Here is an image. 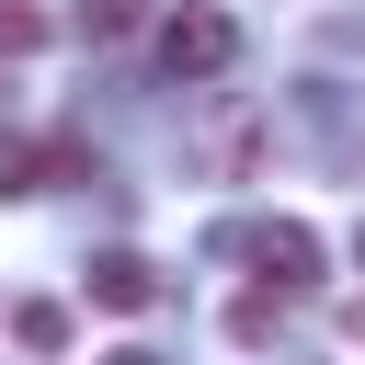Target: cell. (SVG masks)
Here are the masks:
<instances>
[{
	"instance_id": "obj_8",
	"label": "cell",
	"mask_w": 365,
	"mask_h": 365,
	"mask_svg": "<svg viewBox=\"0 0 365 365\" xmlns=\"http://www.w3.org/2000/svg\"><path fill=\"white\" fill-rule=\"evenodd\" d=\"M274 319H285V297H274V285H251V297L228 308V331H240V342H274Z\"/></svg>"
},
{
	"instance_id": "obj_2",
	"label": "cell",
	"mask_w": 365,
	"mask_h": 365,
	"mask_svg": "<svg viewBox=\"0 0 365 365\" xmlns=\"http://www.w3.org/2000/svg\"><path fill=\"white\" fill-rule=\"evenodd\" d=\"M228 251H240V262H262V274H274V297L319 285V228H308V217H262V228H240Z\"/></svg>"
},
{
	"instance_id": "obj_4",
	"label": "cell",
	"mask_w": 365,
	"mask_h": 365,
	"mask_svg": "<svg viewBox=\"0 0 365 365\" xmlns=\"http://www.w3.org/2000/svg\"><path fill=\"white\" fill-rule=\"evenodd\" d=\"M91 308L148 319V308H160V262H148V251H103V262H91Z\"/></svg>"
},
{
	"instance_id": "obj_11",
	"label": "cell",
	"mask_w": 365,
	"mask_h": 365,
	"mask_svg": "<svg viewBox=\"0 0 365 365\" xmlns=\"http://www.w3.org/2000/svg\"><path fill=\"white\" fill-rule=\"evenodd\" d=\"M354 262H365V228H354Z\"/></svg>"
},
{
	"instance_id": "obj_9",
	"label": "cell",
	"mask_w": 365,
	"mask_h": 365,
	"mask_svg": "<svg viewBox=\"0 0 365 365\" xmlns=\"http://www.w3.org/2000/svg\"><path fill=\"white\" fill-rule=\"evenodd\" d=\"M103 365H171V354H148V342H125V354H103Z\"/></svg>"
},
{
	"instance_id": "obj_7",
	"label": "cell",
	"mask_w": 365,
	"mask_h": 365,
	"mask_svg": "<svg viewBox=\"0 0 365 365\" xmlns=\"http://www.w3.org/2000/svg\"><path fill=\"white\" fill-rule=\"evenodd\" d=\"M46 34H57V23H46V11H34V0H0V57H34V46H46Z\"/></svg>"
},
{
	"instance_id": "obj_10",
	"label": "cell",
	"mask_w": 365,
	"mask_h": 365,
	"mask_svg": "<svg viewBox=\"0 0 365 365\" xmlns=\"http://www.w3.org/2000/svg\"><path fill=\"white\" fill-rule=\"evenodd\" d=\"M342 342H365V297H354V308H342Z\"/></svg>"
},
{
	"instance_id": "obj_5",
	"label": "cell",
	"mask_w": 365,
	"mask_h": 365,
	"mask_svg": "<svg viewBox=\"0 0 365 365\" xmlns=\"http://www.w3.org/2000/svg\"><path fill=\"white\" fill-rule=\"evenodd\" d=\"M137 23H148V0H68V34L80 46H125Z\"/></svg>"
},
{
	"instance_id": "obj_1",
	"label": "cell",
	"mask_w": 365,
	"mask_h": 365,
	"mask_svg": "<svg viewBox=\"0 0 365 365\" xmlns=\"http://www.w3.org/2000/svg\"><path fill=\"white\" fill-rule=\"evenodd\" d=\"M160 68H171L182 91L228 80V68H240V11H217V0H182V11H160Z\"/></svg>"
},
{
	"instance_id": "obj_3",
	"label": "cell",
	"mask_w": 365,
	"mask_h": 365,
	"mask_svg": "<svg viewBox=\"0 0 365 365\" xmlns=\"http://www.w3.org/2000/svg\"><path fill=\"white\" fill-rule=\"evenodd\" d=\"M91 171V137H0V194H46V182H80Z\"/></svg>"
},
{
	"instance_id": "obj_6",
	"label": "cell",
	"mask_w": 365,
	"mask_h": 365,
	"mask_svg": "<svg viewBox=\"0 0 365 365\" xmlns=\"http://www.w3.org/2000/svg\"><path fill=\"white\" fill-rule=\"evenodd\" d=\"M11 342H23V354H68V308H57V297H23V308H11Z\"/></svg>"
}]
</instances>
